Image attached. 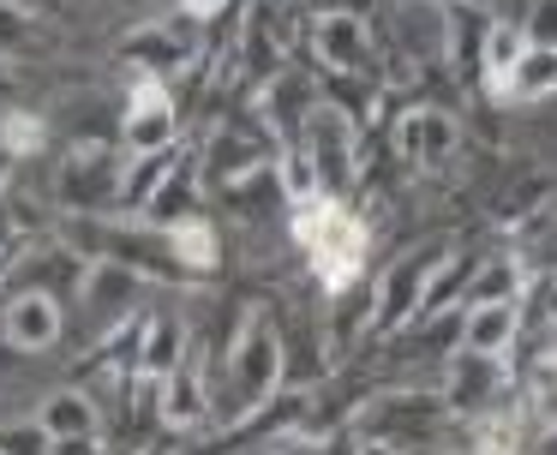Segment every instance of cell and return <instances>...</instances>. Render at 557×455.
Returning <instances> with one entry per match:
<instances>
[{
	"label": "cell",
	"mask_w": 557,
	"mask_h": 455,
	"mask_svg": "<svg viewBox=\"0 0 557 455\" xmlns=\"http://www.w3.org/2000/svg\"><path fill=\"white\" fill-rule=\"evenodd\" d=\"M294 239L306 246V258H312V270L324 287H348L366 263V228L354 222L336 198L294 204Z\"/></svg>",
	"instance_id": "obj_1"
},
{
	"label": "cell",
	"mask_w": 557,
	"mask_h": 455,
	"mask_svg": "<svg viewBox=\"0 0 557 455\" xmlns=\"http://www.w3.org/2000/svg\"><path fill=\"white\" fill-rule=\"evenodd\" d=\"M276 371H282V342L270 330V318H252L240 330L228 354V402L216 407L222 419H246L252 407H264V395L276 390Z\"/></svg>",
	"instance_id": "obj_2"
},
{
	"label": "cell",
	"mask_w": 557,
	"mask_h": 455,
	"mask_svg": "<svg viewBox=\"0 0 557 455\" xmlns=\"http://www.w3.org/2000/svg\"><path fill=\"white\" fill-rule=\"evenodd\" d=\"M437 270H444V246H425L420 258H401L396 270L377 282V311H372L377 330H396V323H408L413 311L425 306V287H432Z\"/></svg>",
	"instance_id": "obj_3"
},
{
	"label": "cell",
	"mask_w": 557,
	"mask_h": 455,
	"mask_svg": "<svg viewBox=\"0 0 557 455\" xmlns=\"http://www.w3.org/2000/svg\"><path fill=\"white\" fill-rule=\"evenodd\" d=\"M174 144V102L162 90V78H138L126 96V150L133 156H162Z\"/></svg>",
	"instance_id": "obj_4"
},
{
	"label": "cell",
	"mask_w": 557,
	"mask_h": 455,
	"mask_svg": "<svg viewBox=\"0 0 557 455\" xmlns=\"http://www.w3.org/2000/svg\"><path fill=\"white\" fill-rule=\"evenodd\" d=\"M300 132H306L300 150L312 156L318 180H324V186H342V180L354 174V132H348V120H342L336 108H312Z\"/></svg>",
	"instance_id": "obj_5"
},
{
	"label": "cell",
	"mask_w": 557,
	"mask_h": 455,
	"mask_svg": "<svg viewBox=\"0 0 557 455\" xmlns=\"http://www.w3.org/2000/svg\"><path fill=\"white\" fill-rule=\"evenodd\" d=\"M0 323H7V342L13 347H54L61 342V306H54V294H42V287H25V294L7 299Z\"/></svg>",
	"instance_id": "obj_6"
},
{
	"label": "cell",
	"mask_w": 557,
	"mask_h": 455,
	"mask_svg": "<svg viewBox=\"0 0 557 455\" xmlns=\"http://www.w3.org/2000/svg\"><path fill=\"white\" fill-rule=\"evenodd\" d=\"M396 144L413 168H444L456 156V120L437 114V108H413V114H401Z\"/></svg>",
	"instance_id": "obj_7"
},
{
	"label": "cell",
	"mask_w": 557,
	"mask_h": 455,
	"mask_svg": "<svg viewBox=\"0 0 557 455\" xmlns=\"http://www.w3.org/2000/svg\"><path fill=\"white\" fill-rule=\"evenodd\" d=\"M516 342V299H473L468 323H461V347L480 359H504Z\"/></svg>",
	"instance_id": "obj_8"
},
{
	"label": "cell",
	"mask_w": 557,
	"mask_h": 455,
	"mask_svg": "<svg viewBox=\"0 0 557 455\" xmlns=\"http://www.w3.org/2000/svg\"><path fill=\"white\" fill-rule=\"evenodd\" d=\"M312 54L324 60L330 72H360L366 60V24L354 12H324L312 24Z\"/></svg>",
	"instance_id": "obj_9"
},
{
	"label": "cell",
	"mask_w": 557,
	"mask_h": 455,
	"mask_svg": "<svg viewBox=\"0 0 557 455\" xmlns=\"http://www.w3.org/2000/svg\"><path fill=\"white\" fill-rule=\"evenodd\" d=\"M270 156V138H246V132H216V144H210V186H234V180H252L258 168H264Z\"/></svg>",
	"instance_id": "obj_10"
},
{
	"label": "cell",
	"mask_w": 557,
	"mask_h": 455,
	"mask_svg": "<svg viewBox=\"0 0 557 455\" xmlns=\"http://www.w3.org/2000/svg\"><path fill=\"white\" fill-rule=\"evenodd\" d=\"M528 30H516V24H492L485 30V90L492 96H509V78H516L521 54H528Z\"/></svg>",
	"instance_id": "obj_11"
},
{
	"label": "cell",
	"mask_w": 557,
	"mask_h": 455,
	"mask_svg": "<svg viewBox=\"0 0 557 455\" xmlns=\"http://www.w3.org/2000/svg\"><path fill=\"white\" fill-rule=\"evenodd\" d=\"M216 407H210V390H205V378L198 371H169L162 378V419L169 426H198V419H210Z\"/></svg>",
	"instance_id": "obj_12"
},
{
	"label": "cell",
	"mask_w": 557,
	"mask_h": 455,
	"mask_svg": "<svg viewBox=\"0 0 557 455\" xmlns=\"http://www.w3.org/2000/svg\"><path fill=\"white\" fill-rule=\"evenodd\" d=\"M37 426L49 431L54 443H78V438H97V407H90L85 395L61 390V395H49V402H42Z\"/></svg>",
	"instance_id": "obj_13"
},
{
	"label": "cell",
	"mask_w": 557,
	"mask_h": 455,
	"mask_svg": "<svg viewBox=\"0 0 557 455\" xmlns=\"http://www.w3.org/2000/svg\"><path fill=\"white\" fill-rule=\"evenodd\" d=\"M138 371L145 378H169L181 371V323L174 318H145V342H138Z\"/></svg>",
	"instance_id": "obj_14"
},
{
	"label": "cell",
	"mask_w": 557,
	"mask_h": 455,
	"mask_svg": "<svg viewBox=\"0 0 557 455\" xmlns=\"http://www.w3.org/2000/svg\"><path fill=\"white\" fill-rule=\"evenodd\" d=\"M473 450L480 455H516L521 450V414L516 407H485V414H473Z\"/></svg>",
	"instance_id": "obj_15"
},
{
	"label": "cell",
	"mask_w": 557,
	"mask_h": 455,
	"mask_svg": "<svg viewBox=\"0 0 557 455\" xmlns=\"http://www.w3.org/2000/svg\"><path fill=\"white\" fill-rule=\"evenodd\" d=\"M557 90V48H528L516 66V78H509V102H533V96H552Z\"/></svg>",
	"instance_id": "obj_16"
},
{
	"label": "cell",
	"mask_w": 557,
	"mask_h": 455,
	"mask_svg": "<svg viewBox=\"0 0 557 455\" xmlns=\"http://www.w3.org/2000/svg\"><path fill=\"white\" fill-rule=\"evenodd\" d=\"M528 419L540 431H557V354H540L528 371Z\"/></svg>",
	"instance_id": "obj_17"
},
{
	"label": "cell",
	"mask_w": 557,
	"mask_h": 455,
	"mask_svg": "<svg viewBox=\"0 0 557 455\" xmlns=\"http://www.w3.org/2000/svg\"><path fill=\"white\" fill-rule=\"evenodd\" d=\"M169 246L181 263H193V270H210L216 263V228L198 222V216H181V222L169 228Z\"/></svg>",
	"instance_id": "obj_18"
},
{
	"label": "cell",
	"mask_w": 557,
	"mask_h": 455,
	"mask_svg": "<svg viewBox=\"0 0 557 455\" xmlns=\"http://www.w3.org/2000/svg\"><path fill=\"white\" fill-rule=\"evenodd\" d=\"M0 144H7L13 156L42 150V120L37 114H7V120H0Z\"/></svg>",
	"instance_id": "obj_19"
},
{
	"label": "cell",
	"mask_w": 557,
	"mask_h": 455,
	"mask_svg": "<svg viewBox=\"0 0 557 455\" xmlns=\"http://www.w3.org/2000/svg\"><path fill=\"white\" fill-rule=\"evenodd\" d=\"M54 455H102V438H78V443H54Z\"/></svg>",
	"instance_id": "obj_20"
},
{
	"label": "cell",
	"mask_w": 557,
	"mask_h": 455,
	"mask_svg": "<svg viewBox=\"0 0 557 455\" xmlns=\"http://www.w3.org/2000/svg\"><path fill=\"white\" fill-rule=\"evenodd\" d=\"M216 7H228V0H186V12H198V19H205V12H216Z\"/></svg>",
	"instance_id": "obj_21"
}]
</instances>
